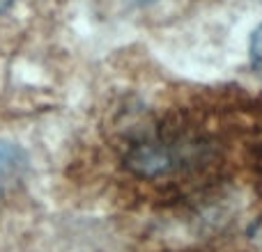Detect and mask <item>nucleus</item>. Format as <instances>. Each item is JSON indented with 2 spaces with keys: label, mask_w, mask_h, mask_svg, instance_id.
<instances>
[{
  "label": "nucleus",
  "mask_w": 262,
  "mask_h": 252,
  "mask_svg": "<svg viewBox=\"0 0 262 252\" xmlns=\"http://www.w3.org/2000/svg\"><path fill=\"white\" fill-rule=\"evenodd\" d=\"M249 55H251V67L262 76V23L253 30V35H251Z\"/></svg>",
  "instance_id": "1"
},
{
  "label": "nucleus",
  "mask_w": 262,
  "mask_h": 252,
  "mask_svg": "<svg viewBox=\"0 0 262 252\" xmlns=\"http://www.w3.org/2000/svg\"><path fill=\"white\" fill-rule=\"evenodd\" d=\"M12 3H14V0H0V12H5V9H7Z\"/></svg>",
  "instance_id": "3"
},
{
  "label": "nucleus",
  "mask_w": 262,
  "mask_h": 252,
  "mask_svg": "<svg viewBox=\"0 0 262 252\" xmlns=\"http://www.w3.org/2000/svg\"><path fill=\"white\" fill-rule=\"evenodd\" d=\"M12 163H14V152L7 147H0V179L5 177V172L9 170Z\"/></svg>",
  "instance_id": "2"
}]
</instances>
